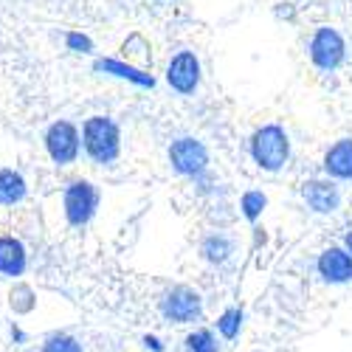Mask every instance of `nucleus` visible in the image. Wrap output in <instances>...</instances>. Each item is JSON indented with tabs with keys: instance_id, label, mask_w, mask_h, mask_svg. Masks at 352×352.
I'll return each mask as SVG.
<instances>
[{
	"instance_id": "nucleus-7",
	"label": "nucleus",
	"mask_w": 352,
	"mask_h": 352,
	"mask_svg": "<svg viewBox=\"0 0 352 352\" xmlns=\"http://www.w3.org/2000/svg\"><path fill=\"white\" fill-rule=\"evenodd\" d=\"M43 146L45 155L54 166H74L82 155V130L79 124H74L71 119H56L45 127L43 133Z\"/></svg>"
},
{
	"instance_id": "nucleus-23",
	"label": "nucleus",
	"mask_w": 352,
	"mask_h": 352,
	"mask_svg": "<svg viewBox=\"0 0 352 352\" xmlns=\"http://www.w3.org/2000/svg\"><path fill=\"white\" fill-rule=\"evenodd\" d=\"M141 346H144L146 352H166L164 341H161L158 336H153V333H144V336H141Z\"/></svg>"
},
{
	"instance_id": "nucleus-2",
	"label": "nucleus",
	"mask_w": 352,
	"mask_h": 352,
	"mask_svg": "<svg viewBox=\"0 0 352 352\" xmlns=\"http://www.w3.org/2000/svg\"><path fill=\"white\" fill-rule=\"evenodd\" d=\"M248 158L254 161V166L259 172H268V175H279L290 158H293V141L290 133L276 124H259L251 135H248Z\"/></svg>"
},
{
	"instance_id": "nucleus-9",
	"label": "nucleus",
	"mask_w": 352,
	"mask_h": 352,
	"mask_svg": "<svg viewBox=\"0 0 352 352\" xmlns=\"http://www.w3.org/2000/svg\"><path fill=\"white\" fill-rule=\"evenodd\" d=\"M299 195H302L305 209L310 214H316V217H333L344 206V189H341V184L330 181L327 175H316V178L302 181Z\"/></svg>"
},
{
	"instance_id": "nucleus-14",
	"label": "nucleus",
	"mask_w": 352,
	"mask_h": 352,
	"mask_svg": "<svg viewBox=\"0 0 352 352\" xmlns=\"http://www.w3.org/2000/svg\"><path fill=\"white\" fill-rule=\"evenodd\" d=\"M28 271V248L14 234H0V276L20 282Z\"/></svg>"
},
{
	"instance_id": "nucleus-3",
	"label": "nucleus",
	"mask_w": 352,
	"mask_h": 352,
	"mask_svg": "<svg viewBox=\"0 0 352 352\" xmlns=\"http://www.w3.org/2000/svg\"><path fill=\"white\" fill-rule=\"evenodd\" d=\"M169 169L184 181H192L195 186L203 184L212 172V153L203 138L197 135H175L166 146Z\"/></svg>"
},
{
	"instance_id": "nucleus-8",
	"label": "nucleus",
	"mask_w": 352,
	"mask_h": 352,
	"mask_svg": "<svg viewBox=\"0 0 352 352\" xmlns=\"http://www.w3.org/2000/svg\"><path fill=\"white\" fill-rule=\"evenodd\" d=\"M164 82L175 96H195L200 91V82H203V63L197 51L192 48H178L164 71Z\"/></svg>"
},
{
	"instance_id": "nucleus-12",
	"label": "nucleus",
	"mask_w": 352,
	"mask_h": 352,
	"mask_svg": "<svg viewBox=\"0 0 352 352\" xmlns=\"http://www.w3.org/2000/svg\"><path fill=\"white\" fill-rule=\"evenodd\" d=\"M321 172L336 184H352V135L333 141L321 155Z\"/></svg>"
},
{
	"instance_id": "nucleus-11",
	"label": "nucleus",
	"mask_w": 352,
	"mask_h": 352,
	"mask_svg": "<svg viewBox=\"0 0 352 352\" xmlns=\"http://www.w3.org/2000/svg\"><path fill=\"white\" fill-rule=\"evenodd\" d=\"M94 74L119 79V82H127V85H135V87H141V91H155V85H158V79L146 68L130 65V63L122 60V56H96V60H94Z\"/></svg>"
},
{
	"instance_id": "nucleus-21",
	"label": "nucleus",
	"mask_w": 352,
	"mask_h": 352,
	"mask_svg": "<svg viewBox=\"0 0 352 352\" xmlns=\"http://www.w3.org/2000/svg\"><path fill=\"white\" fill-rule=\"evenodd\" d=\"M122 51H124V56H122V60H124V63H130V65H135L133 60H135L138 54H141L144 65H150V63H153L150 45H146V40H144L141 34H133V37H127V40H124V45H122Z\"/></svg>"
},
{
	"instance_id": "nucleus-1",
	"label": "nucleus",
	"mask_w": 352,
	"mask_h": 352,
	"mask_svg": "<svg viewBox=\"0 0 352 352\" xmlns=\"http://www.w3.org/2000/svg\"><path fill=\"white\" fill-rule=\"evenodd\" d=\"M82 155L94 166H116L122 158V124L107 113L87 116L82 122Z\"/></svg>"
},
{
	"instance_id": "nucleus-10",
	"label": "nucleus",
	"mask_w": 352,
	"mask_h": 352,
	"mask_svg": "<svg viewBox=\"0 0 352 352\" xmlns=\"http://www.w3.org/2000/svg\"><path fill=\"white\" fill-rule=\"evenodd\" d=\"M316 274L330 287L352 285V254L344 245H327L316 256Z\"/></svg>"
},
{
	"instance_id": "nucleus-20",
	"label": "nucleus",
	"mask_w": 352,
	"mask_h": 352,
	"mask_svg": "<svg viewBox=\"0 0 352 352\" xmlns=\"http://www.w3.org/2000/svg\"><path fill=\"white\" fill-rule=\"evenodd\" d=\"M40 352H85V344H82L74 333L56 330V333H48V336L43 338Z\"/></svg>"
},
{
	"instance_id": "nucleus-5",
	"label": "nucleus",
	"mask_w": 352,
	"mask_h": 352,
	"mask_svg": "<svg viewBox=\"0 0 352 352\" xmlns=\"http://www.w3.org/2000/svg\"><path fill=\"white\" fill-rule=\"evenodd\" d=\"M349 56L346 37L338 32L336 25L324 23L316 25V32L307 40V60L318 74H336Z\"/></svg>"
},
{
	"instance_id": "nucleus-18",
	"label": "nucleus",
	"mask_w": 352,
	"mask_h": 352,
	"mask_svg": "<svg viewBox=\"0 0 352 352\" xmlns=\"http://www.w3.org/2000/svg\"><path fill=\"white\" fill-rule=\"evenodd\" d=\"M184 344L186 352H220V338L214 327H195L192 333H186Z\"/></svg>"
},
{
	"instance_id": "nucleus-16",
	"label": "nucleus",
	"mask_w": 352,
	"mask_h": 352,
	"mask_svg": "<svg viewBox=\"0 0 352 352\" xmlns=\"http://www.w3.org/2000/svg\"><path fill=\"white\" fill-rule=\"evenodd\" d=\"M243 324H245V310L240 307V305H231V307H226L220 316H217V321H214V333H217V338H223V341H237L240 338V333H243Z\"/></svg>"
},
{
	"instance_id": "nucleus-19",
	"label": "nucleus",
	"mask_w": 352,
	"mask_h": 352,
	"mask_svg": "<svg viewBox=\"0 0 352 352\" xmlns=\"http://www.w3.org/2000/svg\"><path fill=\"white\" fill-rule=\"evenodd\" d=\"M9 307H12L17 316L34 313V307H37V293H34V287L25 285V282H14V287L9 290Z\"/></svg>"
},
{
	"instance_id": "nucleus-4",
	"label": "nucleus",
	"mask_w": 352,
	"mask_h": 352,
	"mask_svg": "<svg viewBox=\"0 0 352 352\" xmlns=\"http://www.w3.org/2000/svg\"><path fill=\"white\" fill-rule=\"evenodd\" d=\"M158 313L172 327H195L206 313V299L192 285H172L158 296Z\"/></svg>"
},
{
	"instance_id": "nucleus-22",
	"label": "nucleus",
	"mask_w": 352,
	"mask_h": 352,
	"mask_svg": "<svg viewBox=\"0 0 352 352\" xmlns=\"http://www.w3.org/2000/svg\"><path fill=\"white\" fill-rule=\"evenodd\" d=\"M65 48L71 51V54H94V40L87 37L85 32H65Z\"/></svg>"
},
{
	"instance_id": "nucleus-24",
	"label": "nucleus",
	"mask_w": 352,
	"mask_h": 352,
	"mask_svg": "<svg viewBox=\"0 0 352 352\" xmlns=\"http://www.w3.org/2000/svg\"><path fill=\"white\" fill-rule=\"evenodd\" d=\"M9 341H12L14 346H23V344L28 341V336H25V330H23V327L17 324V321H14V324L9 327Z\"/></svg>"
},
{
	"instance_id": "nucleus-13",
	"label": "nucleus",
	"mask_w": 352,
	"mask_h": 352,
	"mask_svg": "<svg viewBox=\"0 0 352 352\" xmlns=\"http://www.w3.org/2000/svg\"><path fill=\"white\" fill-rule=\"evenodd\" d=\"M197 256L206 262L209 268H226L234 262V256H237V240L220 228L209 231L197 245Z\"/></svg>"
},
{
	"instance_id": "nucleus-17",
	"label": "nucleus",
	"mask_w": 352,
	"mask_h": 352,
	"mask_svg": "<svg viewBox=\"0 0 352 352\" xmlns=\"http://www.w3.org/2000/svg\"><path fill=\"white\" fill-rule=\"evenodd\" d=\"M265 209H268V195L262 189H248V192L240 195V214H243L245 223L256 226L259 217L265 214Z\"/></svg>"
},
{
	"instance_id": "nucleus-15",
	"label": "nucleus",
	"mask_w": 352,
	"mask_h": 352,
	"mask_svg": "<svg viewBox=\"0 0 352 352\" xmlns=\"http://www.w3.org/2000/svg\"><path fill=\"white\" fill-rule=\"evenodd\" d=\"M28 197V181L25 175L14 166H0V206L14 209Z\"/></svg>"
},
{
	"instance_id": "nucleus-25",
	"label": "nucleus",
	"mask_w": 352,
	"mask_h": 352,
	"mask_svg": "<svg viewBox=\"0 0 352 352\" xmlns=\"http://www.w3.org/2000/svg\"><path fill=\"white\" fill-rule=\"evenodd\" d=\"M341 245H344V248H346V251L352 254V226H349V228L344 231V240H341Z\"/></svg>"
},
{
	"instance_id": "nucleus-6",
	"label": "nucleus",
	"mask_w": 352,
	"mask_h": 352,
	"mask_svg": "<svg viewBox=\"0 0 352 352\" xmlns=\"http://www.w3.org/2000/svg\"><path fill=\"white\" fill-rule=\"evenodd\" d=\"M102 206V189L87 181V178H74L63 189V217L71 228H85L91 226L94 217L99 214Z\"/></svg>"
}]
</instances>
